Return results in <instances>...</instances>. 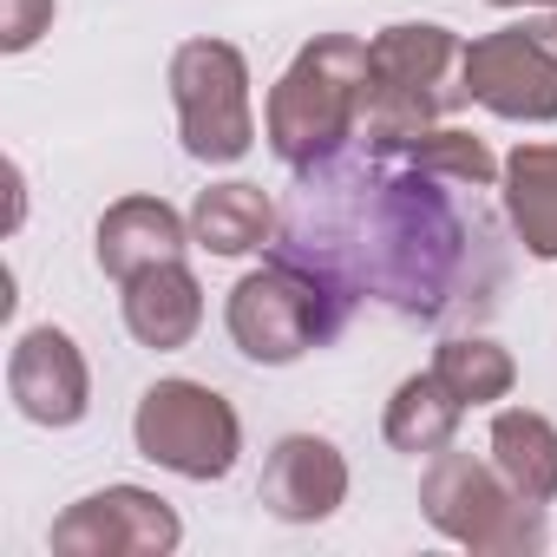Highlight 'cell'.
<instances>
[{"mask_svg":"<svg viewBox=\"0 0 557 557\" xmlns=\"http://www.w3.org/2000/svg\"><path fill=\"white\" fill-rule=\"evenodd\" d=\"M374 151H400L407 164H420V171H433V177H446L459 190H492L505 177V164L485 151V138H472L459 125H426V132L400 138V145H374Z\"/></svg>","mask_w":557,"mask_h":557,"instance_id":"cell-18","label":"cell"},{"mask_svg":"<svg viewBox=\"0 0 557 557\" xmlns=\"http://www.w3.org/2000/svg\"><path fill=\"white\" fill-rule=\"evenodd\" d=\"M505 216L537 262H557V145H518L505 158Z\"/></svg>","mask_w":557,"mask_h":557,"instance_id":"cell-15","label":"cell"},{"mask_svg":"<svg viewBox=\"0 0 557 557\" xmlns=\"http://www.w3.org/2000/svg\"><path fill=\"white\" fill-rule=\"evenodd\" d=\"M275 230H283V216H275L262 184H210L190 203V236L210 256H249V249L275 243Z\"/></svg>","mask_w":557,"mask_h":557,"instance_id":"cell-14","label":"cell"},{"mask_svg":"<svg viewBox=\"0 0 557 557\" xmlns=\"http://www.w3.org/2000/svg\"><path fill=\"white\" fill-rule=\"evenodd\" d=\"M537 34H544V40L557 47V14H550V21H537Z\"/></svg>","mask_w":557,"mask_h":557,"instance_id":"cell-22","label":"cell"},{"mask_svg":"<svg viewBox=\"0 0 557 557\" xmlns=\"http://www.w3.org/2000/svg\"><path fill=\"white\" fill-rule=\"evenodd\" d=\"M348 309H355V296H348L342 283H329L322 269L289 262V256H269L262 269H249L243 283L230 289L223 322H230V342H236L249 361L289 368V361H302L309 348L335 342L342 322H348Z\"/></svg>","mask_w":557,"mask_h":557,"instance_id":"cell-4","label":"cell"},{"mask_svg":"<svg viewBox=\"0 0 557 557\" xmlns=\"http://www.w3.org/2000/svg\"><path fill=\"white\" fill-rule=\"evenodd\" d=\"M171 99H177V132L197 164H236L256 145V112H249V66L230 40H184L171 53Z\"/></svg>","mask_w":557,"mask_h":557,"instance_id":"cell-6","label":"cell"},{"mask_svg":"<svg viewBox=\"0 0 557 557\" xmlns=\"http://www.w3.org/2000/svg\"><path fill=\"white\" fill-rule=\"evenodd\" d=\"M361 112H368V40L322 34L289 60V73L269 92L262 112L269 151L289 171H315L361 138Z\"/></svg>","mask_w":557,"mask_h":557,"instance_id":"cell-2","label":"cell"},{"mask_svg":"<svg viewBox=\"0 0 557 557\" xmlns=\"http://www.w3.org/2000/svg\"><path fill=\"white\" fill-rule=\"evenodd\" d=\"M459 413H466V400L426 368V374H407L400 387H394V400H387V446L394 453H446L453 446V433H459Z\"/></svg>","mask_w":557,"mask_h":557,"instance_id":"cell-16","label":"cell"},{"mask_svg":"<svg viewBox=\"0 0 557 557\" xmlns=\"http://www.w3.org/2000/svg\"><path fill=\"white\" fill-rule=\"evenodd\" d=\"M275 256L309 262L355 302L374 296L413 322H446L466 302H492L498 283L492 223L459 203V184L374 145L361 158L342 151L296 171Z\"/></svg>","mask_w":557,"mask_h":557,"instance_id":"cell-1","label":"cell"},{"mask_svg":"<svg viewBox=\"0 0 557 557\" xmlns=\"http://www.w3.org/2000/svg\"><path fill=\"white\" fill-rule=\"evenodd\" d=\"M433 374H440L466 407H492V400H505L511 381H518L511 355H505L498 342H485V335H453V342H440Z\"/></svg>","mask_w":557,"mask_h":557,"instance_id":"cell-19","label":"cell"},{"mask_svg":"<svg viewBox=\"0 0 557 557\" xmlns=\"http://www.w3.org/2000/svg\"><path fill=\"white\" fill-rule=\"evenodd\" d=\"M47 27H53V0H0V47L8 53H27Z\"/></svg>","mask_w":557,"mask_h":557,"instance_id":"cell-20","label":"cell"},{"mask_svg":"<svg viewBox=\"0 0 557 557\" xmlns=\"http://www.w3.org/2000/svg\"><path fill=\"white\" fill-rule=\"evenodd\" d=\"M492 466L531 498V505H550L557 498V426L531 407H505L492 420Z\"/></svg>","mask_w":557,"mask_h":557,"instance_id":"cell-17","label":"cell"},{"mask_svg":"<svg viewBox=\"0 0 557 557\" xmlns=\"http://www.w3.org/2000/svg\"><path fill=\"white\" fill-rule=\"evenodd\" d=\"M466 106V40L433 21H400L368 40L361 145H400Z\"/></svg>","mask_w":557,"mask_h":557,"instance_id":"cell-3","label":"cell"},{"mask_svg":"<svg viewBox=\"0 0 557 557\" xmlns=\"http://www.w3.org/2000/svg\"><path fill=\"white\" fill-rule=\"evenodd\" d=\"M132 440L151 466L177 479H223L243 453V420L203 381H158L132 413Z\"/></svg>","mask_w":557,"mask_h":557,"instance_id":"cell-7","label":"cell"},{"mask_svg":"<svg viewBox=\"0 0 557 557\" xmlns=\"http://www.w3.org/2000/svg\"><path fill=\"white\" fill-rule=\"evenodd\" d=\"M342 498H348V459L322 433L275 440V453L262 466V505L275 518L283 524H322Z\"/></svg>","mask_w":557,"mask_h":557,"instance_id":"cell-11","label":"cell"},{"mask_svg":"<svg viewBox=\"0 0 557 557\" xmlns=\"http://www.w3.org/2000/svg\"><path fill=\"white\" fill-rule=\"evenodd\" d=\"M125 329L145 348H158V355L184 348L203 329V289H197V275L184 269V256L151 262V269H138L125 283Z\"/></svg>","mask_w":557,"mask_h":557,"instance_id":"cell-12","label":"cell"},{"mask_svg":"<svg viewBox=\"0 0 557 557\" xmlns=\"http://www.w3.org/2000/svg\"><path fill=\"white\" fill-rule=\"evenodd\" d=\"M466 99H479L498 119L518 125H550L557 119V47L524 21L498 27L466 47Z\"/></svg>","mask_w":557,"mask_h":557,"instance_id":"cell-8","label":"cell"},{"mask_svg":"<svg viewBox=\"0 0 557 557\" xmlns=\"http://www.w3.org/2000/svg\"><path fill=\"white\" fill-rule=\"evenodd\" d=\"M184 243H190V223L164 197H119L99 216V269L112 283H132L138 269L184 256Z\"/></svg>","mask_w":557,"mask_h":557,"instance_id":"cell-13","label":"cell"},{"mask_svg":"<svg viewBox=\"0 0 557 557\" xmlns=\"http://www.w3.org/2000/svg\"><path fill=\"white\" fill-rule=\"evenodd\" d=\"M420 505L426 518L472 544V550H544V505H531L498 466L472 459V453H433L426 479H420Z\"/></svg>","mask_w":557,"mask_h":557,"instance_id":"cell-5","label":"cell"},{"mask_svg":"<svg viewBox=\"0 0 557 557\" xmlns=\"http://www.w3.org/2000/svg\"><path fill=\"white\" fill-rule=\"evenodd\" d=\"M177 544H184L177 511L145 485H106V492L79 498L66 518H53V550H66V557H119V550L164 557Z\"/></svg>","mask_w":557,"mask_h":557,"instance_id":"cell-9","label":"cell"},{"mask_svg":"<svg viewBox=\"0 0 557 557\" xmlns=\"http://www.w3.org/2000/svg\"><path fill=\"white\" fill-rule=\"evenodd\" d=\"M492 8H557V0H492Z\"/></svg>","mask_w":557,"mask_h":557,"instance_id":"cell-21","label":"cell"},{"mask_svg":"<svg viewBox=\"0 0 557 557\" xmlns=\"http://www.w3.org/2000/svg\"><path fill=\"white\" fill-rule=\"evenodd\" d=\"M8 394L34 426H79L92 407V374L86 355L66 329H27L8 355Z\"/></svg>","mask_w":557,"mask_h":557,"instance_id":"cell-10","label":"cell"}]
</instances>
